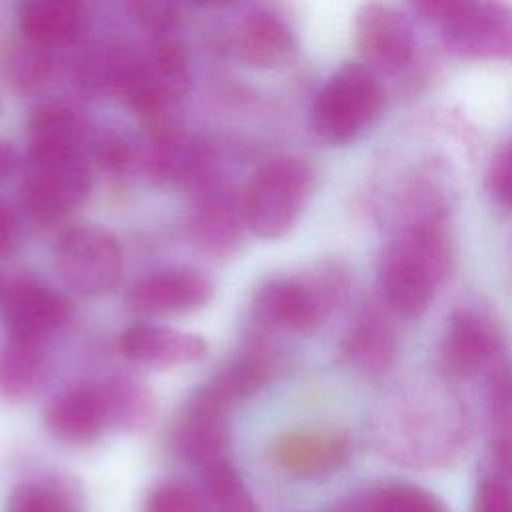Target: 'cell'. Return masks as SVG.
Wrapping results in <instances>:
<instances>
[{"label":"cell","mask_w":512,"mask_h":512,"mask_svg":"<svg viewBox=\"0 0 512 512\" xmlns=\"http://www.w3.org/2000/svg\"><path fill=\"white\" fill-rule=\"evenodd\" d=\"M490 436H512V360L504 354L484 376Z\"/></svg>","instance_id":"f1b7e54d"},{"label":"cell","mask_w":512,"mask_h":512,"mask_svg":"<svg viewBox=\"0 0 512 512\" xmlns=\"http://www.w3.org/2000/svg\"><path fill=\"white\" fill-rule=\"evenodd\" d=\"M2 288H4V282H2V278H0V294H2Z\"/></svg>","instance_id":"74e56055"},{"label":"cell","mask_w":512,"mask_h":512,"mask_svg":"<svg viewBox=\"0 0 512 512\" xmlns=\"http://www.w3.org/2000/svg\"><path fill=\"white\" fill-rule=\"evenodd\" d=\"M150 76L176 98L186 92L190 82V54L176 32L152 36L148 54L142 56Z\"/></svg>","instance_id":"484cf974"},{"label":"cell","mask_w":512,"mask_h":512,"mask_svg":"<svg viewBox=\"0 0 512 512\" xmlns=\"http://www.w3.org/2000/svg\"><path fill=\"white\" fill-rule=\"evenodd\" d=\"M172 442L176 454L198 470L226 458V412L194 392L176 422Z\"/></svg>","instance_id":"d6986e66"},{"label":"cell","mask_w":512,"mask_h":512,"mask_svg":"<svg viewBox=\"0 0 512 512\" xmlns=\"http://www.w3.org/2000/svg\"><path fill=\"white\" fill-rule=\"evenodd\" d=\"M214 296V282L196 268H166L136 280L126 292V306L140 316L190 314Z\"/></svg>","instance_id":"5bb4252c"},{"label":"cell","mask_w":512,"mask_h":512,"mask_svg":"<svg viewBox=\"0 0 512 512\" xmlns=\"http://www.w3.org/2000/svg\"><path fill=\"white\" fill-rule=\"evenodd\" d=\"M8 66L12 82L16 86H20L22 90H38L50 80L54 72V58L50 56V50L26 44V48L20 50Z\"/></svg>","instance_id":"4dcf8cb0"},{"label":"cell","mask_w":512,"mask_h":512,"mask_svg":"<svg viewBox=\"0 0 512 512\" xmlns=\"http://www.w3.org/2000/svg\"><path fill=\"white\" fill-rule=\"evenodd\" d=\"M440 382L412 380L392 388L376 408L372 440L386 460L412 470L456 464L470 442V414L460 396Z\"/></svg>","instance_id":"6da1fadb"},{"label":"cell","mask_w":512,"mask_h":512,"mask_svg":"<svg viewBox=\"0 0 512 512\" xmlns=\"http://www.w3.org/2000/svg\"><path fill=\"white\" fill-rule=\"evenodd\" d=\"M18 30L26 44L52 50L82 30V6L70 0H30L18 6Z\"/></svg>","instance_id":"603a6c76"},{"label":"cell","mask_w":512,"mask_h":512,"mask_svg":"<svg viewBox=\"0 0 512 512\" xmlns=\"http://www.w3.org/2000/svg\"><path fill=\"white\" fill-rule=\"evenodd\" d=\"M480 474L492 476L512 488V436H490Z\"/></svg>","instance_id":"e575fe53"},{"label":"cell","mask_w":512,"mask_h":512,"mask_svg":"<svg viewBox=\"0 0 512 512\" xmlns=\"http://www.w3.org/2000/svg\"><path fill=\"white\" fill-rule=\"evenodd\" d=\"M44 426L70 446L96 442L110 428L100 382H72L56 390L44 406Z\"/></svg>","instance_id":"9a60e30c"},{"label":"cell","mask_w":512,"mask_h":512,"mask_svg":"<svg viewBox=\"0 0 512 512\" xmlns=\"http://www.w3.org/2000/svg\"><path fill=\"white\" fill-rule=\"evenodd\" d=\"M270 462L284 474L322 480L338 474L352 458V438L344 430H292L268 448Z\"/></svg>","instance_id":"4fadbf2b"},{"label":"cell","mask_w":512,"mask_h":512,"mask_svg":"<svg viewBox=\"0 0 512 512\" xmlns=\"http://www.w3.org/2000/svg\"><path fill=\"white\" fill-rule=\"evenodd\" d=\"M18 162L20 158L16 148L8 140L0 138V184H4L16 172Z\"/></svg>","instance_id":"8d00e7d4"},{"label":"cell","mask_w":512,"mask_h":512,"mask_svg":"<svg viewBox=\"0 0 512 512\" xmlns=\"http://www.w3.org/2000/svg\"><path fill=\"white\" fill-rule=\"evenodd\" d=\"M110 428L140 432L154 418V394L148 384L130 372H112L100 380Z\"/></svg>","instance_id":"cb8c5ba5"},{"label":"cell","mask_w":512,"mask_h":512,"mask_svg":"<svg viewBox=\"0 0 512 512\" xmlns=\"http://www.w3.org/2000/svg\"><path fill=\"white\" fill-rule=\"evenodd\" d=\"M48 374V344L4 334L0 342V396L4 400H28L40 390Z\"/></svg>","instance_id":"7402d4cb"},{"label":"cell","mask_w":512,"mask_h":512,"mask_svg":"<svg viewBox=\"0 0 512 512\" xmlns=\"http://www.w3.org/2000/svg\"><path fill=\"white\" fill-rule=\"evenodd\" d=\"M6 512H84V492L64 474L28 478L8 494Z\"/></svg>","instance_id":"d4e9b609"},{"label":"cell","mask_w":512,"mask_h":512,"mask_svg":"<svg viewBox=\"0 0 512 512\" xmlns=\"http://www.w3.org/2000/svg\"><path fill=\"white\" fill-rule=\"evenodd\" d=\"M340 512H450V508L416 482L380 478L352 490L342 500Z\"/></svg>","instance_id":"44dd1931"},{"label":"cell","mask_w":512,"mask_h":512,"mask_svg":"<svg viewBox=\"0 0 512 512\" xmlns=\"http://www.w3.org/2000/svg\"><path fill=\"white\" fill-rule=\"evenodd\" d=\"M316 190L314 166L298 156H276L250 178L244 196L248 228L260 238H282L300 220Z\"/></svg>","instance_id":"8992f818"},{"label":"cell","mask_w":512,"mask_h":512,"mask_svg":"<svg viewBox=\"0 0 512 512\" xmlns=\"http://www.w3.org/2000/svg\"><path fill=\"white\" fill-rule=\"evenodd\" d=\"M384 104L386 92L378 76L362 62H344L318 90L310 130L324 144H350L378 122Z\"/></svg>","instance_id":"5b68a950"},{"label":"cell","mask_w":512,"mask_h":512,"mask_svg":"<svg viewBox=\"0 0 512 512\" xmlns=\"http://www.w3.org/2000/svg\"><path fill=\"white\" fill-rule=\"evenodd\" d=\"M486 192L502 208L512 212V140L502 144L486 168Z\"/></svg>","instance_id":"1f68e13d"},{"label":"cell","mask_w":512,"mask_h":512,"mask_svg":"<svg viewBox=\"0 0 512 512\" xmlns=\"http://www.w3.org/2000/svg\"><path fill=\"white\" fill-rule=\"evenodd\" d=\"M92 158L102 172L114 178H130L144 174V144L126 132L106 130L94 138Z\"/></svg>","instance_id":"83f0119b"},{"label":"cell","mask_w":512,"mask_h":512,"mask_svg":"<svg viewBox=\"0 0 512 512\" xmlns=\"http://www.w3.org/2000/svg\"><path fill=\"white\" fill-rule=\"evenodd\" d=\"M354 44L362 64L376 76H400L412 68L418 40L410 18L382 2L358 8L354 18Z\"/></svg>","instance_id":"30bf717a"},{"label":"cell","mask_w":512,"mask_h":512,"mask_svg":"<svg viewBox=\"0 0 512 512\" xmlns=\"http://www.w3.org/2000/svg\"><path fill=\"white\" fill-rule=\"evenodd\" d=\"M470 512H512V488L492 476L478 474Z\"/></svg>","instance_id":"836d02e7"},{"label":"cell","mask_w":512,"mask_h":512,"mask_svg":"<svg viewBox=\"0 0 512 512\" xmlns=\"http://www.w3.org/2000/svg\"><path fill=\"white\" fill-rule=\"evenodd\" d=\"M22 240L20 218L16 210L0 198V258L12 256Z\"/></svg>","instance_id":"d590c367"},{"label":"cell","mask_w":512,"mask_h":512,"mask_svg":"<svg viewBox=\"0 0 512 512\" xmlns=\"http://www.w3.org/2000/svg\"><path fill=\"white\" fill-rule=\"evenodd\" d=\"M396 330L390 312L378 304H366L352 320L340 342V360L366 380H380L396 360Z\"/></svg>","instance_id":"2e32d148"},{"label":"cell","mask_w":512,"mask_h":512,"mask_svg":"<svg viewBox=\"0 0 512 512\" xmlns=\"http://www.w3.org/2000/svg\"><path fill=\"white\" fill-rule=\"evenodd\" d=\"M200 488L208 512H258L248 486L226 458L200 470Z\"/></svg>","instance_id":"4316f807"},{"label":"cell","mask_w":512,"mask_h":512,"mask_svg":"<svg viewBox=\"0 0 512 512\" xmlns=\"http://www.w3.org/2000/svg\"><path fill=\"white\" fill-rule=\"evenodd\" d=\"M120 350L134 364L174 368L200 362L208 354V342L198 334L142 322L120 334Z\"/></svg>","instance_id":"ac0fdd59"},{"label":"cell","mask_w":512,"mask_h":512,"mask_svg":"<svg viewBox=\"0 0 512 512\" xmlns=\"http://www.w3.org/2000/svg\"><path fill=\"white\" fill-rule=\"evenodd\" d=\"M94 134L86 116L60 100L40 102L28 116L30 156H92Z\"/></svg>","instance_id":"e0dca14e"},{"label":"cell","mask_w":512,"mask_h":512,"mask_svg":"<svg viewBox=\"0 0 512 512\" xmlns=\"http://www.w3.org/2000/svg\"><path fill=\"white\" fill-rule=\"evenodd\" d=\"M0 314L8 336L48 346L70 324L68 300L34 276H16L4 284Z\"/></svg>","instance_id":"8fae6325"},{"label":"cell","mask_w":512,"mask_h":512,"mask_svg":"<svg viewBox=\"0 0 512 512\" xmlns=\"http://www.w3.org/2000/svg\"><path fill=\"white\" fill-rule=\"evenodd\" d=\"M144 512H208V504L198 484L166 478L148 490Z\"/></svg>","instance_id":"f546056e"},{"label":"cell","mask_w":512,"mask_h":512,"mask_svg":"<svg viewBox=\"0 0 512 512\" xmlns=\"http://www.w3.org/2000/svg\"><path fill=\"white\" fill-rule=\"evenodd\" d=\"M90 156H28L20 182L22 208L38 226H54L90 194Z\"/></svg>","instance_id":"52a82bcc"},{"label":"cell","mask_w":512,"mask_h":512,"mask_svg":"<svg viewBox=\"0 0 512 512\" xmlns=\"http://www.w3.org/2000/svg\"><path fill=\"white\" fill-rule=\"evenodd\" d=\"M454 262L446 220H422L392 230L376 264L378 302L398 318H420L434 302Z\"/></svg>","instance_id":"7a4b0ae2"},{"label":"cell","mask_w":512,"mask_h":512,"mask_svg":"<svg viewBox=\"0 0 512 512\" xmlns=\"http://www.w3.org/2000/svg\"><path fill=\"white\" fill-rule=\"evenodd\" d=\"M348 280L338 264L266 280L252 296V330L308 334L318 330L346 298Z\"/></svg>","instance_id":"3957f363"},{"label":"cell","mask_w":512,"mask_h":512,"mask_svg":"<svg viewBox=\"0 0 512 512\" xmlns=\"http://www.w3.org/2000/svg\"><path fill=\"white\" fill-rule=\"evenodd\" d=\"M506 346L494 320L482 310L456 308L444 324L438 342V376L446 382L482 378L502 356Z\"/></svg>","instance_id":"9c48e42d"},{"label":"cell","mask_w":512,"mask_h":512,"mask_svg":"<svg viewBox=\"0 0 512 512\" xmlns=\"http://www.w3.org/2000/svg\"><path fill=\"white\" fill-rule=\"evenodd\" d=\"M236 46L244 62L270 70L286 64L296 52V36L284 16L270 8L248 12L236 32Z\"/></svg>","instance_id":"ffe728a7"},{"label":"cell","mask_w":512,"mask_h":512,"mask_svg":"<svg viewBox=\"0 0 512 512\" xmlns=\"http://www.w3.org/2000/svg\"><path fill=\"white\" fill-rule=\"evenodd\" d=\"M248 230L244 196L222 182H208L196 190L188 218L192 244L214 258L232 256Z\"/></svg>","instance_id":"7c38bea8"},{"label":"cell","mask_w":512,"mask_h":512,"mask_svg":"<svg viewBox=\"0 0 512 512\" xmlns=\"http://www.w3.org/2000/svg\"><path fill=\"white\" fill-rule=\"evenodd\" d=\"M60 280L78 294L102 296L122 280L124 256L116 236L102 226L66 230L54 246Z\"/></svg>","instance_id":"ba28073f"},{"label":"cell","mask_w":512,"mask_h":512,"mask_svg":"<svg viewBox=\"0 0 512 512\" xmlns=\"http://www.w3.org/2000/svg\"><path fill=\"white\" fill-rule=\"evenodd\" d=\"M410 10L438 30L444 48L466 60L512 62V8L484 0H424Z\"/></svg>","instance_id":"277c9868"},{"label":"cell","mask_w":512,"mask_h":512,"mask_svg":"<svg viewBox=\"0 0 512 512\" xmlns=\"http://www.w3.org/2000/svg\"><path fill=\"white\" fill-rule=\"evenodd\" d=\"M132 18L152 36L176 32L178 8L166 2H132L128 4Z\"/></svg>","instance_id":"d6a6232c"}]
</instances>
